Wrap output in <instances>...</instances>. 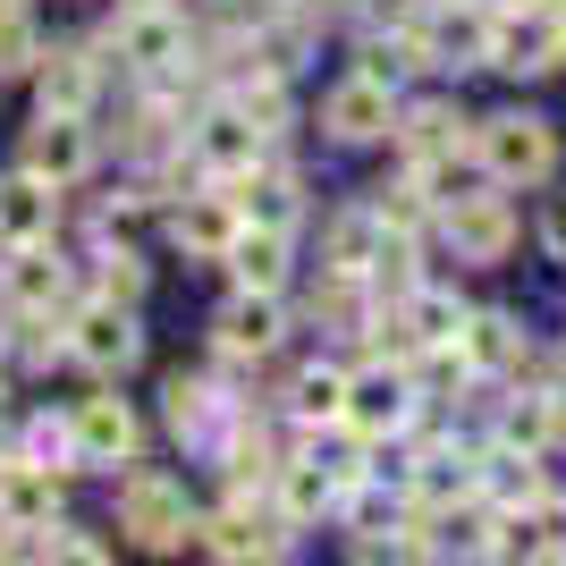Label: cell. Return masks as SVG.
<instances>
[{"mask_svg": "<svg viewBox=\"0 0 566 566\" xmlns=\"http://www.w3.org/2000/svg\"><path fill=\"white\" fill-rule=\"evenodd\" d=\"M473 153H482V169H491V187H542L549 169H558V136H549V118H533V111L482 118Z\"/></svg>", "mask_w": 566, "mask_h": 566, "instance_id": "obj_1", "label": "cell"}, {"mask_svg": "<svg viewBox=\"0 0 566 566\" xmlns=\"http://www.w3.org/2000/svg\"><path fill=\"white\" fill-rule=\"evenodd\" d=\"M118 533L144 549H187L195 516H187V491L169 482V473H127L118 482Z\"/></svg>", "mask_w": 566, "mask_h": 566, "instance_id": "obj_2", "label": "cell"}, {"mask_svg": "<svg viewBox=\"0 0 566 566\" xmlns=\"http://www.w3.org/2000/svg\"><path fill=\"white\" fill-rule=\"evenodd\" d=\"M415 364H373V373H347V431L355 440H398L415 423Z\"/></svg>", "mask_w": 566, "mask_h": 566, "instance_id": "obj_3", "label": "cell"}, {"mask_svg": "<svg viewBox=\"0 0 566 566\" xmlns=\"http://www.w3.org/2000/svg\"><path fill=\"white\" fill-rule=\"evenodd\" d=\"M69 355L85 364V373L118 380V373H127V364L144 355V338H136V313H127V305H111V296L76 305V313H69Z\"/></svg>", "mask_w": 566, "mask_h": 566, "instance_id": "obj_4", "label": "cell"}, {"mask_svg": "<svg viewBox=\"0 0 566 566\" xmlns=\"http://www.w3.org/2000/svg\"><path fill=\"white\" fill-rule=\"evenodd\" d=\"M111 51L127 69H169V60H187V18L169 0H127L111 25Z\"/></svg>", "mask_w": 566, "mask_h": 566, "instance_id": "obj_5", "label": "cell"}, {"mask_svg": "<svg viewBox=\"0 0 566 566\" xmlns=\"http://www.w3.org/2000/svg\"><path fill=\"white\" fill-rule=\"evenodd\" d=\"M440 229H449L457 262H507V245H516L507 195H457V203H440Z\"/></svg>", "mask_w": 566, "mask_h": 566, "instance_id": "obj_6", "label": "cell"}, {"mask_svg": "<svg viewBox=\"0 0 566 566\" xmlns=\"http://www.w3.org/2000/svg\"><path fill=\"white\" fill-rule=\"evenodd\" d=\"M322 127L338 144H373V136H398V85H380V76L355 69L331 102H322Z\"/></svg>", "mask_w": 566, "mask_h": 566, "instance_id": "obj_7", "label": "cell"}, {"mask_svg": "<svg viewBox=\"0 0 566 566\" xmlns=\"http://www.w3.org/2000/svg\"><path fill=\"white\" fill-rule=\"evenodd\" d=\"M566 60V9H533V18H491V69H558Z\"/></svg>", "mask_w": 566, "mask_h": 566, "instance_id": "obj_8", "label": "cell"}, {"mask_svg": "<svg viewBox=\"0 0 566 566\" xmlns=\"http://www.w3.org/2000/svg\"><path fill=\"white\" fill-rule=\"evenodd\" d=\"M25 169H43L51 187H76L94 169V136H85V111H43L25 127Z\"/></svg>", "mask_w": 566, "mask_h": 566, "instance_id": "obj_9", "label": "cell"}, {"mask_svg": "<svg viewBox=\"0 0 566 566\" xmlns=\"http://www.w3.org/2000/svg\"><path fill=\"white\" fill-rule=\"evenodd\" d=\"M69 431H76V465H136L144 449V423L127 415V398H85Z\"/></svg>", "mask_w": 566, "mask_h": 566, "instance_id": "obj_10", "label": "cell"}, {"mask_svg": "<svg viewBox=\"0 0 566 566\" xmlns=\"http://www.w3.org/2000/svg\"><path fill=\"white\" fill-rule=\"evenodd\" d=\"M51 229H60V187L43 169L0 178V245H51Z\"/></svg>", "mask_w": 566, "mask_h": 566, "instance_id": "obj_11", "label": "cell"}, {"mask_svg": "<svg viewBox=\"0 0 566 566\" xmlns=\"http://www.w3.org/2000/svg\"><path fill=\"white\" fill-rule=\"evenodd\" d=\"M280 287H237L229 305H220V355L245 364V355H271L280 347Z\"/></svg>", "mask_w": 566, "mask_h": 566, "instance_id": "obj_12", "label": "cell"}, {"mask_svg": "<svg viewBox=\"0 0 566 566\" xmlns=\"http://www.w3.org/2000/svg\"><path fill=\"white\" fill-rule=\"evenodd\" d=\"M169 229H178V245H187V254L229 262V245H237V229H245V212H237L229 195H187V203L169 212Z\"/></svg>", "mask_w": 566, "mask_h": 566, "instance_id": "obj_13", "label": "cell"}, {"mask_svg": "<svg viewBox=\"0 0 566 566\" xmlns=\"http://www.w3.org/2000/svg\"><path fill=\"white\" fill-rule=\"evenodd\" d=\"M60 465H34V457H9L0 465V524H51L60 516Z\"/></svg>", "mask_w": 566, "mask_h": 566, "instance_id": "obj_14", "label": "cell"}, {"mask_svg": "<svg viewBox=\"0 0 566 566\" xmlns=\"http://www.w3.org/2000/svg\"><path fill=\"white\" fill-rule=\"evenodd\" d=\"M254 144H262V127L245 111H212L195 127V161H203V178H237V169H254Z\"/></svg>", "mask_w": 566, "mask_h": 566, "instance_id": "obj_15", "label": "cell"}, {"mask_svg": "<svg viewBox=\"0 0 566 566\" xmlns=\"http://www.w3.org/2000/svg\"><path fill=\"white\" fill-rule=\"evenodd\" d=\"M220 195L262 229H296V178L287 169H237V178H220Z\"/></svg>", "mask_w": 566, "mask_h": 566, "instance_id": "obj_16", "label": "cell"}, {"mask_svg": "<svg viewBox=\"0 0 566 566\" xmlns=\"http://www.w3.org/2000/svg\"><path fill=\"white\" fill-rule=\"evenodd\" d=\"M431 69H482L491 60V9H449L440 25H423Z\"/></svg>", "mask_w": 566, "mask_h": 566, "instance_id": "obj_17", "label": "cell"}, {"mask_svg": "<svg viewBox=\"0 0 566 566\" xmlns=\"http://www.w3.org/2000/svg\"><path fill=\"white\" fill-rule=\"evenodd\" d=\"M203 549H212V558H287V516L262 524L254 507H229V516L203 524Z\"/></svg>", "mask_w": 566, "mask_h": 566, "instance_id": "obj_18", "label": "cell"}, {"mask_svg": "<svg viewBox=\"0 0 566 566\" xmlns=\"http://www.w3.org/2000/svg\"><path fill=\"white\" fill-rule=\"evenodd\" d=\"M9 305L18 313H60L69 305V271L43 245H9Z\"/></svg>", "mask_w": 566, "mask_h": 566, "instance_id": "obj_19", "label": "cell"}, {"mask_svg": "<svg viewBox=\"0 0 566 566\" xmlns=\"http://www.w3.org/2000/svg\"><path fill=\"white\" fill-rule=\"evenodd\" d=\"M229 280L237 287H280L287 280V229H262V220H245L229 245Z\"/></svg>", "mask_w": 566, "mask_h": 566, "instance_id": "obj_20", "label": "cell"}, {"mask_svg": "<svg viewBox=\"0 0 566 566\" xmlns=\"http://www.w3.org/2000/svg\"><path fill=\"white\" fill-rule=\"evenodd\" d=\"M94 85H102V69H94V51H85V43L43 51V111H85Z\"/></svg>", "mask_w": 566, "mask_h": 566, "instance_id": "obj_21", "label": "cell"}, {"mask_svg": "<svg viewBox=\"0 0 566 566\" xmlns=\"http://www.w3.org/2000/svg\"><path fill=\"white\" fill-rule=\"evenodd\" d=\"M398 313H406V338H415V355H423V347H457V338H465V305H457L449 287H415Z\"/></svg>", "mask_w": 566, "mask_h": 566, "instance_id": "obj_22", "label": "cell"}, {"mask_svg": "<svg viewBox=\"0 0 566 566\" xmlns=\"http://www.w3.org/2000/svg\"><path fill=\"white\" fill-rule=\"evenodd\" d=\"M465 364L473 373H507V364H524V331H516V313H465Z\"/></svg>", "mask_w": 566, "mask_h": 566, "instance_id": "obj_23", "label": "cell"}, {"mask_svg": "<svg viewBox=\"0 0 566 566\" xmlns=\"http://www.w3.org/2000/svg\"><path fill=\"white\" fill-rule=\"evenodd\" d=\"M457 127H465V118H457L449 102H415V111L398 118L406 161H415V169H423V161H449V153H457Z\"/></svg>", "mask_w": 566, "mask_h": 566, "instance_id": "obj_24", "label": "cell"}, {"mask_svg": "<svg viewBox=\"0 0 566 566\" xmlns=\"http://www.w3.org/2000/svg\"><path fill=\"white\" fill-rule=\"evenodd\" d=\"M338 507V473L322 465H280V516L287 524H313V516H331Z\"/></svg>", "mask_w": 566, "mask_h": 566, "instance_id": "obj_25", "label": "cell"}, {"mask_svg": "<svg viewBox=\"0 0 566 566\" xmlns=\"http://www.w3.org/2000/svg\"><path fill=\"white\" fill-rule=\"evenodd\" d=\"M287 415H296V423H347V373H331V364L296 373V389H287Z\"/></svg>", "mask_w": 566, "mask_h": 566, "instance_id": "obj_26", "label": "cell"}, {"mask_svg": "<svg viewBox=\"0 0 566 566\" xmlns=\"http://www.w3.org/2000/svg\"><path fill=\"white\" fill-rule=\"evenodd\" d=\"M389 245V229H380V212H338L331 220V271H373V254Z\"/></svg>", "mask_w": 566, "mask_h": 566, "instance_id": "obj_27", "label": "cell"}, {"mask_svg": "<svg viewBox=\"0 0 566 566\" xmlns=\"http://www.w3.org/2000/svg\"><path fill=\"white\" fill-rule=\"evenodd\" d=\"M25 69H43V34L18 0H0V76H25Z\"/></svg>", "mask_w": 566, "mask_h": 566, "instance_id": "obj_28", "label": "cell"}, {"mask_svg": "<svg viewBox=\"0 0 566 566\" xmlns=\"http://www.w3.org/2000/svg\"><path fill=\"white\" fill-rule=\"evenodd\" d=\"M229 111H245L262 136H280V127H287V94H280V76H271V69H262V76H237Z\"/></svg>", "mask_w": 566, "mask_h": 566, "instance_id": "obj_29", "label": "cell"}, {"mask_svg": "<svg viewBox=\"0 0 566 566\" xmlns=\"http://www.w3.org/2000/svg\"><path fill=\"white\" fill-rule=\"evenodd\" d=\"M491 491L507 499V507H533V499H542V473H533V449H516V440H507V449H491Z\"/></svg>", "mask_w": 566, "mask_h": 566, "instance_id": "obj_30", "label": "cell"}, {"mask_svg": "<svg viewBox=\"0 0 566 566\" xmlns=\"http://www.w3.org/2000/svg\"><path fill=\"white\" fill-rule=\"evenodd\" d=\"M161 398H169V431H178V440H187V431H212V415H220V406H212L220 389H212V380H187V373L169 380Z\"/></svg>", "mask_w": 566, "mask_h": 566, "instance_id": "obj_31", "label": "cell"}, {"mask_svg": "<svg viewBox=\"0 0 566 566\" xmlns=\"http://www.w3.org/2000/svg\"><path fill=\"white\" fill-rule=\"evenodd\" d=\"M558 431H566V423H558V406H549V398H516V406H507V440H516V449L542 457Z\"/></svg>", "mask_w": 566, "mask_h": 566, "instance_id": "obj_32", "label": "cell"}, {"mask_svg": "<svg viewBox=\"0 0 566 566\" xmlns=\"http://www.w3.org/2000/svg\"><path fill=\"white\" fill-rule=\"evenodd\" d=\"M423 203H431V195H423V178H406V187H380V195H373L380 229H398V237H415V229H423Z\"/></svg>", "mask_w": 566, "mask_h": 566, "instance_id": "obj_33", "label": "cell"}, {"mask_svg": "<svg viewBox=\"0 0 566 566\" xmlns=\"http://www.w3.org/2000/svg\"><path fill=\"white\" fill-rule=\"evenodd\" d=\"M94 296H111V305H136L144 296V262L118 245V254H102V280H94Z\"/></svg>", "mask_w": 566, "mask_h": 566, "instance_id": "obj_34", "label": "cell"}, {"mask_svg": "<svg viewBox=\"0 0 566 566\" xmlns=\"http://www.w3.org/2000/svg\"><path fill=\"white\" fill-rule=\"evenodd\" d=\"M542 245L566 262V195H549V212H542Z\"/></svg>", "mask_w": 566, "mask_h": 566, "instance_id": "obj_35", "label": "cell"}, {"mask_svg": "<svg viewBox=\"0 0 566 566\" xmlns=\"http://www.w3.org/2000/svg\"><path fill=\"white\" fill-rule=\"evenodd\" d=\"M558 398H566V347H558Z\"/></svg>", "mask_w": 566, "mask_h": 566, "instance_id": "obj_36", "label": "cell"}, {"mask_svg": "<svg viewBox=\"0 0 566 566\" xmlns=\"http://www.w3.org/2000/svg\"><path fill=\"white\" fill-rule=\"evenodd\" d=\"M322 9H364V0H322Z\"/></svg>", "mask_w": 566, "mask_h": 566, "instance_id": "obj_37", "label": "cell"}, {"mask_svg": "<svg viewBox=\"0 0 566 566\" xmlns=\"http://www.w3.org/2000/svg\"><path fill=\"white\" fill-rule=\"evenodd\" d=\"M0 389H9V373H0Z\"/></svg>", "mask_w": 566, "mask_h": 566, "instance_id": "obj_38", "label": "cell"}, {"mask_svg": "<svg viewBox=\"0 0 566 566\" xmlns=\"http://www.w3.org/2000/svg\"><path fill=\"white\" fill-rule=\"evenodd\" d=\"M558 9H566V0H558Z\"/></svg>", "mask_w": 566, "mask_h": 566, "instance_id": "obj_39", "label": "cell"}]
</instances>
